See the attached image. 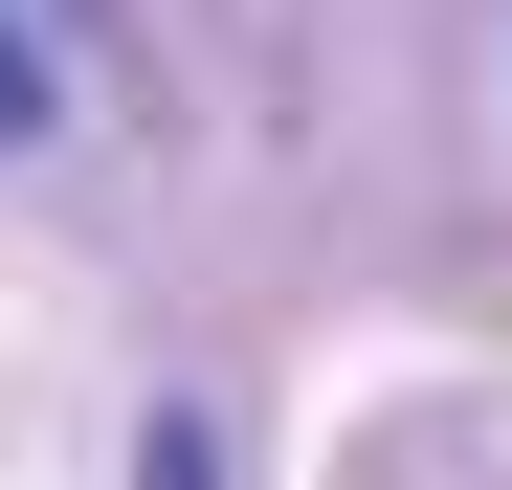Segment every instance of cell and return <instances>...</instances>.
Instances as JSON below:
<instances>
[{"mask_svg":"<svg viewBox=\"0 0 512 490\" xmlns=\"http://www.w3.org/2000/svg\"><path fill=\"white\" fill-rule=\"evenodd\" d=\"M45 112H67V67H45V23H23V0H0V156H23Z\"/></svg>","mask_w":512,"mask_h":490,"instance_id":"cell-1","label":"cell"}]
</instances>
